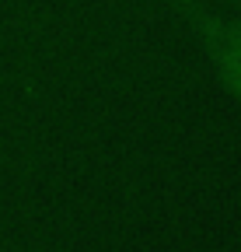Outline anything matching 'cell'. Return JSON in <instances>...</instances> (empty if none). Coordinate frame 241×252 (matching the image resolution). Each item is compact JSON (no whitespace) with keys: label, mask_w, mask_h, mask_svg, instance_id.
I'll use <instances>...</instances> for the list:
<instances>
[{"label":"cell","mask_w":241,"mask_h":252,"mask_svg":"<svg viewBox=\"0 0 241 252\" xmlns=\"http://www.w3.org/2000/svg\"><path fill=\"white\" fill-rule=\"evenodd\" d=\"M220 88L241 105V21L210 0H168Z\"/></svg>","instance_id":"obj_1"},{"label":"cell","mask_w":241,"mask_h":252,"mask_svg":"<svg viewBox=\"0 0 241 252\" xmlns=\"http://www.w3.org/2000/svg\"><path fill=\"white\" fill-rule=\"evenodd\" d=\"M214 7H220L224 14H231V18H238L241 21V0H210Z\"/></svg>","instance_id":"obj_2"}]
</instances>
